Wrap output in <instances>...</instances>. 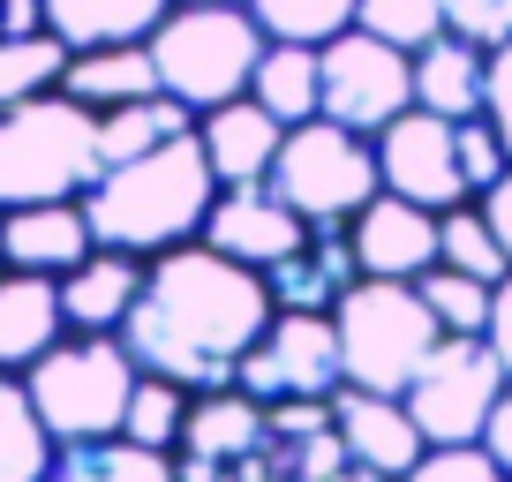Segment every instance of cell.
<instances>
[{"instance_id":"b9f144b4","label":"cell","mask_w":512,"mask_h":482,"mask_svg":"<svg viewBox=\"0 0 512 482\" xmlns=\"http://www.w3.org/2000/svg\"><path fill=\"white\" fill-rule=\"evenodd\" d=\"M0 272H8V249H0Z\"/></svg>"},{"instance_id":"6da1fadb","label":"cell","mask_w":512,"mask_h":482,"mask_svg":"<svg viewBox=\"0 0 512 482\" xmlns=\"http://www.w3.org/2000/svg\"><path fill=\"white\" fill-rule=\"evenodd\" d=\"M279 317L264 272L219 257L211 241H181L144 264V294L121 324V347L136 370H159L189 392H219L241 377V354Z\"/></svg>"},{"instance_id":"d6986e66","label":"cell","mask_w":512,"mask_h":482,"mask_svg":"<svg viewBox=\"0 0 512 482\" xmlns=\"http://www.w3.org/2000/svg\"><path fill=\"white\" fill-rule=\"evenodd\" d=\"M68 339V309H61V279L46 272H0V370H31L38 354H53Z\"/></svg>"},{"instance_id":"9a60e30c","label":"cell","mask_w":512,"mask_h":482,"mask_svg":"<svg viewBox=\"0 0 512 482\" xmlns=\"http://www.w3.org/2000/svg\"><path fill=\"white\" fill-rule=\"evenodd\" d=\"M256 445H264V400H249L241 385L196 392L174 445V482H226V467L249 460Z\"/></svg>"},{"instance_id":"3957f363","label":"cell","mask_w":512,"mask_h":482,"mask_svg":"<svg viewBox=\"0 0 512 482\" xmlns=\"http://www.w3.org/2000/svg\"><path fill=\"white\" fill-rule=\"evenodd\" d=\"M264 23L241 0H174V16L151 31L159 91L181 98L189 113H211L226 98H249L256 61H264Z\"/></svg>"},{"instance_id":"f1b7e54d","label":"cell","mask_w":512,"mask_h":482,"mask_svg":"<svg viewBox=\"0 0 512 482\" xmlns=\"http://www.w3.org/2000/svg\"><path fill=\"white\" fill-rule=\"evenodd\" d=\"M189 400H196L189 385H174V377H159V370H136L121 437H136V445H151V452H174L181 445V422H189Z\"/></svg>"},{"instance_id":"30bf717a","label":"cell","mask_w":512,"mask_h":482,"mask_svg":"<svg viewBox=\"0 0 512 482\" xmlns=\"http://www.w3.org/2000/svg\"><path fill=\"white\" fill-rule=\"evenodd\" d=\"M324 121L354 136H377L384 121H400L415 106V53L384 46L369 31H339L324 38Z\"/></svg>"},{"instance_id":"83f0119b","label":"cell","mask_w":512,"mask_h":482,"mask_svg":"<svg viewBox=\"0 0 512 482\" xmlns=\"http://www.w3.org/2000/svg\"><path fill=\"white\" fill-rule=\"evenodd\" d=\"M68 61H76V53H68L53 31L0 38V113H8V106H23V98H46V91H61Z\"/></svg>"},{"instance_id":"7c38bea8","label":"cell","mask_w":512,"mask_h":482,"mask_svg":"<svg viewBox=\"0 0 512 482\" xmlns=\"http://www.w3.org/2000/svg\"><path fill=\"white\" fill-rule=\"evenodd\" d=\"M347 241H354L362 279H422L430 264H445V211L415 204V196L377 189L347 219Z\"/></svg>"},{"instance_id":"484cf974","label":"cell","mask_w":512,"mask_h":482,"mask_svg":"<svg viewBox=\"0 0 512 482\" xmlns=\"http://www.w3.org/2000/svg\"><path fill=\"white\" fill-rule=\"evenodd\" d=\"M174 136H196V113L181 106V98H166V91L136 98V106H113V113H98V159H106V166H121V159H144V151L174 144Z\"/></svg>"},{"instance_id":"7402d4cb","label":"cell","mask_w":512,"mask_h":482,"mask_svg":"<svg viewBox=\"0 0 512 482\" xmlns=\"http://www.w3.org/2000/svg\"><path fill=\"white\" fill-rule=\"evenodd\" d=\"M174 16V0H46V31L68 53L91 46H144L159 23Z\"/></svg>"},{"instance_id":"e575fe53","label":"cell","mask_w":512,"mask_h":482,"mask_svg":"<svg viewBox=\"0 0 512 482\" xmlns=\"http://www.w3.org/2000/svg\"><path fill=\"white\" fill-rule=\"evenodd\" d=\"M407 482H512V475H505L482 445H430Z\"/></svg>"},{"instance_id":"8d00e7d4","label":"cell","mask_w":512,"mask_h":482,"mask_svg":"<svg viewBox=\"0 0 512 482\" xmlns=\"http://www.w3.org/2000/svg\"><path fill=\"white\" fill-rule=\"evenodd\" d=\"M490 121H497V136H505V151H512V46L490 53Z\"/></svg>"},{"instance_id":"60d3db41","label":"cell","mask_w":512,"mask_h":482,"mask_svg":"<svg viewBox=\"0 0 512 482\" xmlns=\"http://www.w3.org/2000/svg\"><path fill=\"white\" fill-rule=\"evenodd\" d=\"M475 204H482V219H490V226H497V241H505V257H512V174H505V181H497V189H490V196H475Z\"/></svg>"},{"instance_id":"52a82bcc","label":"cell","mask_w":512,"mask_h":482,"mask_svg":"<svg viewBox=\"0 0 512 482\" xmlns=\"http://www.w3.org/2000/svg\"><path fill=\"white\" fill-rule=\"evenodd\" d=\"M272 189L287 196L309 226H347L354 211L384 189L377 136H354V129H339V121H324V113L317 121H294L279 159H272Z\"/></svg>"},{"instance_id":"5b68a950","label":"cell","mask_w":512,"mask_h":482,"mask_svg":"<svg viewBox=\"0 0 512 482\" xmlns=\"http://www.w3.org/2000/svg\"><path fill=\"white\" fill-rule=\"evenodd\" d=\"M339 324V362H347V385L362 392H407L422 377V362L437 354L445 324L430 317L415 279H354L347 302L332 309Z\"/></svg>"},{"instance_id":"d6a6232c","label":"cell","mask_w":512,"mask_h":482,"mask_svg":"<svg viewBox=\"0 0 512 482\" xmlns=\"http://www.w3.org/2000/svg\"><path fill=\"white\" fill-rule=\"evenodd\" d=\"M445 264H452V272L490 279V287L512 272L505 241H497V226L482 219V204H452V211H445Z\"/></svg>"},{"instance_id":"4dcf8cb0","label":"cell","mask_w":512,"mask_h":482,"mask_svg":"<svg viewBox=\"0 0 512 482\" xmlns=\"http://www.w3.org/2000/svg\"><path fill=\"white\" fill-rule=\"evenodd\" d=\"M264 38H294V46H324V38L354 31V0H241Z\"/></svg>"},{"instance_id":"9c48e42d","label":"cell","mask_w":512,"mask_h":482,"mask_svg":"<svg viewBox=\"0 0 512 482\" xmlns=\"http://www.w3.org/2000/svg\"><path fill=\"white\" fill-rule=\"evenodd\" d=\"M249 400L279 407V400H332L347 385V362H339V324L317 317V309H279L264 324L249 354H241V377H234Z\"/></svg>"},{"instance_id":"ac0fdd59","label":"cell","mask_w":512,"mask_h":482,"mask_svg":"<svg viewBox=\"0 0 512 482\" xmlns=\"http://www.w3.org/2000/svg\"><path fill=\"white\" fill-rule=\"evenodd\" d=\"M354 279H362V264H354L347 226H309V241L294 249L287 264L264 272V287H272L279 309H317V317H332V309L347 302Z\"/></svg>"},{"instance_id":"5bb4252c","label":"cell","mask_w":512,"mask_h":482,"mask_svg":"<svg viewBox=\"0 0 512 482\" xmlns=\"http://www.w3.org/2000/svg\"><path fill=\"white\" fill-rule=\"evenodd\" d=\"M332 422H339V437H347V460L362 467V475H384V482H407L415 460L430 452V437H422V422L407 415L400 392L339 385L332 392Z\"/></svg>"},{"instance_id":"e0dca14e","label":"cell","mask_w":512,"mask_h":482,"mask_svg":"<svg viewBox=\"0 0 512 482\" xmlns=\"http://www.w3.org/2000/svg\"><path fill=\"white\" fill-rule=\"evenodd\" d=\"M196 144H204L211 174L234 189V181H272V159L287 144V121L256 106V98H226V106L196 113Z\"/></svg>"},{"instance_id":"74e56055","label":"cell","mask_w":512,"mask_h":482,"mask_svg":"<svg viewBox=\"0 0 512 482\" xmlns=\"http://www.w3.org/2000/svg\"><path fill=\"white\" fill-rule=\"evenodd\" d=\"M482 452H490L497 467L512 475V385L497 392V407H490V422H482Z\"/></svg>"},{"instance_id":"7bdbcfd3","label":"cell","mask_w":512,"mask_h":482,"mask_svg":"<svg viewBox=\"0 0 512 482\" xmlns=\"http://www.w3.org/2000/svg\"><path fill=\"white\" fill-rule=\"evenodd\" d=\"M362 482H384V475H362Z\"/></svg>"},{"instance_id":"d590c367","label":"cell","mask_w":512,"mask_h":482,"mask_svg":"<svg viewBox=\"0 0 512 482\" xmlns=\"http://www.w3.org/2000/svg\"><path fill=\"white\" fill-rule=\"evenodd\" d=\"M445 31L497 53V46H512V0H445Z\"/></svg>"},{"instance_id":"44dd1931","label":"cell","mask_w":512,"mask_h":482,"mask_svg":"<svg viewBox=\"0 0 512 482\" xmlns=\"http://www.w3.org/2000/svg\"><path fill=\"white\" fill-rule=\"evenodd\" d=\"M144 264L151 257H128V249H106L98 241L91 257L61 279V309H68V332H121L136 294H144Z\"/></svg>"},{"instance_id":"8992f818","label":"cell","mask_w":512,"mask_h":482,"mask_svg":"<svg viewBox=\"0 0 512 482\" xmlns=\"http://www.w3.org/2000/svg\"><path fill=\"white\" fill-rule=\"evenodd\" d=\"M31 407L53 430V445L76 437H121L128 392H136V354L121 347V332H68L53 354H38L31 370Z\"/></svg>"},{"instance_id":"cb8c5ba5","label":"cell","mask_w":512,"mask_h":482,"mask_svg":"<svg viewBox=\"0 0 512 482\" xmlns=\"http://www.w3.org/2000/svg\"><path fill=\"white\" fill-rule=\"evenodd\" d=\"M249 98L272 121H317L324 113V53L317 46H294V38H272L264 46V61H256V83H249Z\"/></svg>"},{"instance_id":"277c9868","label":"cell","mask_w":512,"mask_h":482,"mask_svg":"<svg viewBox=\"0 0 512 482\" xmlns=\"http://www.w3.org/2000/svg\"><path fill=\"white\" fill-rule=\"evenodd\" d=\"M98 174H106V159H98V113L76 106L68 91L23 98V106L0 113V211L83 196Z\"/></svg>"},{"instance_id":"ffe728a7","label":"cell","mask_w":512,"mask_h":482,"mask_svg":"<svg viewBox=\"0 0 512 482\" xmlns=\"http://www.w3.org/2000/svg\"><path fill=\"white\" fill-rule=\"evenodd\" d=\"M415 106L445 113V121H475L490 113V46L460 31H437L430 46L415 53Z\"/></svg>"},{"instance_id":"2e32d148","label":"cell","mask_w":512,"mask_h":482,"mask_svg":"<svg viewBox=\"0 0 512 482\" xmlns=\"http://www.w3.org/2000/svg\"><path fill=\"white\" fill-rule=\"evenodd\" d=\"M0 249H8L16 272L68 279L98 249V234H91L83 196H61V204H16V211H0Z\"/></svg>"},{"instance_id":"d4e9b609","label":"cell","mask_w":512,"mask_h":482,"mask_svg":"<svg viewBox=\"0 0 512 482\" xmlns=\"http://www.w3.org/2000/svg\"><path fill=\"white\" fill-rule=\"evenodd\" d=\"M46 482H174V452H151L136 437H76L53 452Z\"/></svg>"},{"instance_id":"4fadbf2b","label":"cell","mask_w":512,"mask_h":482,"mask_svg":"<svg viewBox=\"0 0 512 482\" xmlns=\"http://www.w3.org/2000/svg\"><path fill=\"white\" fill-rule=\"evenodd\" d=\"M196 241H211L219 257L249 264V272H272V264H287L309 241V219L272 181H234V189H219V204H211V219H204Z\"/></svg>"},{"instance_id":"ab89813d","label":"cell","mask_w":512,"mask_h":482,"mask_svg":"<svg viewBox=\"0 0 512 482\" xmlns=\"http://www.w3.org/2000/svg\"><path fill=\"white\" fill-rule=\"evenodd\" d=\"M46 31V0H0V38H31Z\"/></svg>"},{"instance_id":"8fae6325","label":"cell","mask_w":512,"mask_h":482,"mask_svg":"<svg viewBox=\"0 0 512 482\" xmlns=\"http://www.w3.org/2000/svg\"><path fill=\"white\" fill-rule=\"evenodd\" d=\"M377 174L392 196H415L430 211H452V204H475L467 196V174H460V144H452V121L430 106H407L400 121L377 129Z\"/></svg>"},{"instance_id":"f35d334b","label":"cell","mask_w":512,"mask_h":482,"mask_svg":"<svg viewBox=\"0 0 512 482\" xmlns=\"http://www.w3.org/2000/svg\"><path fill=\"white\" fill-rule=\"evenodd\" d=\"M497 347V362H505V377H512V272L497 279V294H490V332H482Z\"/></svg>"},{"instance_id":"836d02e7","label":"cell","mask_w":512,"mask_h":482,"mask_svg":"<svg viewBox=\"0 0 512 482\" xmlns=\"http://www.w3.org/2000/svg\"><path fill=\"white\" fill-rule=\"evenodd\" d=\"M452 144H460L467 196H490L497 181L512 174V151H505V136H497V121H490V113H475V121H452Z\"/></svg>"},{"instance_id":"603a6c76","label":"cell","mask_w":512,"mask_h":482,"mask_svg":"<svg viewBox=\"0 0 512 482\" xmlns=\"http://www.w3.org/2000/svg\"><path fill=\"white\" fill-rule=\"evenodd\" d=\"M61 91L91 113H113V106H136V98L159 91V61H151V38L144 46H91L68 61Z\"/></svg>"},{"instance_id":"7a4b0ae2","label":"cell","mask_w":512,"mask_h":482,"mask_svg":"<svg viewBox=\"0 0 512 482\" xmlns=\"http://www.w3.org/2000/svg\"><path fill=\"white\" fill-rule=\"evenodd\" d=\"M226 181L211 174L204 144L196 136H174V144L144 151V159H121L83 189V211H91V234L106 249H128V257H166L181 241L204 234L211 204H219Z\"/></svg>"},{"instance_id":"1f68e13d","label":"cell","mask_w":512,"mask_h":482,"mask_svg":"<svg viewBox=\"0 0 512 482\" xmlns=\"http://www.w3.org/2000/svg\"><path fill=\"white\" fill-rule=\"evenodd\" d=\"M354 31L384 38V46H400V53H422L445 31V0H354Z\"/></svg>"},{"instance_id":"4316f807","label":"cell","mask_w":512,"mask_h":482,"mask_svg":"<svg viewBox=\"0 0 512 482\" xmlns=\"http://www.w3.org/2000/svg\"><path fill=\"white\" fill-rule=\"evenodd\" d=\"M53 430L38 422L31 385L16 370H0V482H46L53 475Z\"/></svg>"},{"instance_id":"ba28073f","label":"cell","mask_w":512,"mask_h":482,"mask_svg":"<svg viewBox=\"0 0 512 482\" xmlns=\"http://www.w3.org/2000/svg\"><path fill=\"white\" fill-rule=\"evenodd\" d=\"M505 362H497L490 339H467V332H445L437 354L422 362V377L400 392L407 415L422 422L430 445H482V422H490L497 392H505Z\"/></svg>"},{"instance_id":"f546056e","label":"cell","mask_w":512,"mask_h":482,"mask_svg":"<svg viewBox=\"0 0 512 482\" xmlns=\"http://www.w3.org/2000/svg\"><path fill=\"white\" fill-rule=\"evenodd\" d=\"M422 287V302H430V317L445 324V332H467V339H482L490 332V279H475V272H452V264H430V272L415 279Z\"/></svg>"}]
</instances>
